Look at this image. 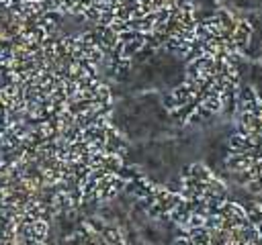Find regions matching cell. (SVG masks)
Masks as SVG:
<instances>
[{
  "label": "cell",
  "instance_id": "6da1fadb",
  "mask_svg": "<svg viewBox=\"0 0 262 245\" xmlns=\"http://www.w3.org/2000/svg\"><path fill=\"white\" fill-rule=\"evenodd\" d=\"M223 161L233 184L254 196L262 194V94L250 86L242 88L231 116Z\"/></svg>",
  "mask_w": 262,
  "mask_h": 245
}]
</instances>
